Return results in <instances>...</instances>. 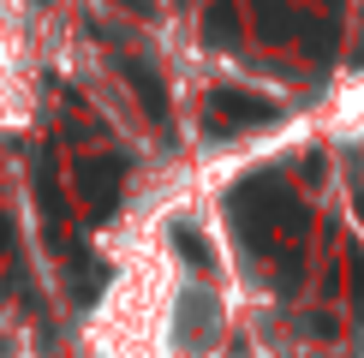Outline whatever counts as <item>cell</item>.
<instances>
[{
    "mask_svg": "<svg viewBox=\"0 0 364 358\" xmlns=\"http://www.w3.org/2000/svg\"><path fill=\"white\" fill-rule=\"evenodd\" d=\"M36 203L48 221V245H66V215H60V179H54V156H36Z\"/></svg>",
    "mask_w": 364,
    "mask_h": 358,
    "instance_id": "3957f363",
    "label": "cell"
},
{
    "mask_svg": "<svg viewBox=\"0 0 364 358\" xmlns=\"http://www.w3.org/2000/svg\"><path fill=\"white\" fill-rule=\"evenodd\" d=\"M72 185H78V203H84V221L102 227L119 203V185H126V161L114 149H96V156H78L72 161Z\"/></svg>",
    "mask_w": 364,
    "mask_h": 358,
    "instance_id": "6da1fadb",
    "label": "cell"
},
{
    "mask_svg": "<svg viewBox=\"0 0 364 358\" xmlns=\"http://www.w3.org/2000/svg\"><path fill=\"white\" fill-rule=\"evenodd\" d=\"M6 245H12V221L0 215V257H6Z\"/></svg>",
    "mask_w": 364,
    "mask_h": 358,
    "instance_id": "8992f818",
    "label": "cell"
},
{
    "mask_svg": "<svg viewBox=\"0 0 364 358\" xmlns=\"http://www.w3.org/2000/svg\"><path fill=\"white\" fill-rule=\"evenodd\" d=\"M275 102L251 96V90H215L209 96V131H245V126H269Z\"/></svg>",
    "mask_w": 364,
    "mask_h": 358,
    "instance_id": "7a4b0ae2",
    "label": "cell"
},
{
    "mask_svg": "<svg viewBox=\"0 0 364 358\" xmlns=\"http://www.w3.org/2000/svg\"><path fill=\"white\" fill-rule=\"evenodd\" d=\"M173 239H179V251H186V263H197V268L209 263V251H203V239H197V233L186 227V221H179V227H173Z\"/></svg>",
    "mask_w": 364,
    "mask_h": 358,
    "instance_id": "5b68a950",
    "label": "cell"
},
{
    "mask_svg": "<svg viewBox=\"0 0 364 358\" xmlns=\"http://www.w3.org/2000/svg\"><path fill=\"white\" fill-rule=\"evenodd\" d=\"M119 72H126V84L144 96V114L156 119V126H168V90H161V78H156V72H149L144 60H119Z\"/></svg>",
    "mask_w": 364,
    "mask_h": 358,
    "instance_id": "277c9868",
    "label": "cell"
},
{
    "mask_svg": "<svg viewBox=\"0 0 364 358\" xmlns=\"http://www.w3.org/2000/svg\"><path fill=\"white\" fill-rule=\"evenodd\" d=\"M119 6H132V12H149V6H156V0H119Z\"/></svg>",
    "mask_w": 364,
    "mask_h": 358,
    "instance_id": "52a82bcc",
    "label": "cell"
}]
</instances>
